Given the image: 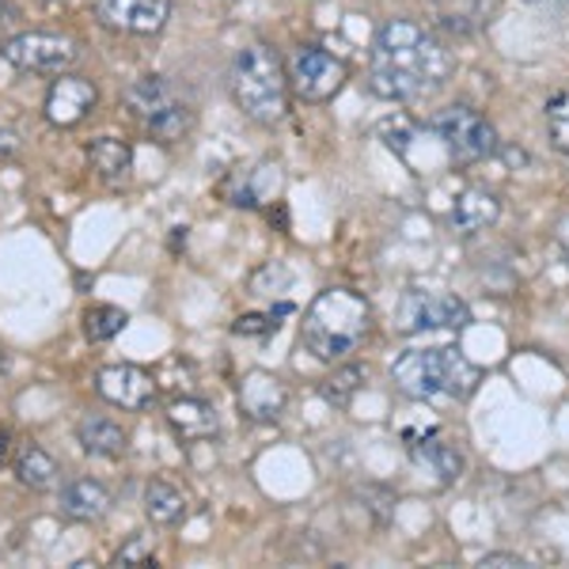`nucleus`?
<instances>
[{"label":"nucleus","instance_id":"obj_13","mask_svg":"<svg viewBox=\"0 0 569 569\" xmlns=\"http://www.w3.org/2000/svg\"><path fill=\"white\" fill-rule=\"evenodd\" d=\"M498 217H501L498 194H493V190H482V187L463 190V194L452 201V213H448V220H452V228L460 236L486 232V228L498 224Z\"/></svg>","mask_w":569,"mask_h":569},{"label":"nucleus","instance_id":"obj_10","mask_svg":"<svg viewBox=\"0 0 569 569\" xmlns=\"http://www.w3.org/2000/svg\"><path fill=\"white\" fill-rule=\"evenodd\" d=\"M99 91L88 77H69V72H58V80L46 91V122L58 126V130H72L96 110Z\"/></svg>","mask_w":569,"mask_h":569},{"label":"nucleus","instance_id":"obj_30","mask_svg":"<svg viewBox=\"0 0 569 569\" xmlns=\"http://www.w3.org/2000/svg\"><path fill=\"white\" fill-rule=\"evenodd\" d=\"M284 311H292V308L281 305L278 311H270V316H240L232 330H236V335H273V330L281 327L278 319L284 316Z\"/></svg>","mask_w":569,"mask_h":569},{"label":"nucleus","instance_id":"obj_23","mask_svg":"<svg viewBox=\"0 0 569 569\" xmlns=\"http://www.w3.org/2000/svg\"><path fill=\"white\" fill-rule=\"evenodd\" d=\"M149 133L156 137L160 144H176V141H182V137L190 133V126H194V110H190L187 103H171V107H163L160 114H152L149 122Z\"/></svg>","mask_w":569,"mask_h":569},{"label":"nucleus","instance_id":"obj_27","mask_svg":"<svg viewBox=\"0 0 569 569\" xmlns=\"http://www.w3.org/2000/svg\"><path fill=\"white\" fill-rule=\"evenodd\" d=\"M547 133H550V144L558 152L569 156V91H558L555 99L547 103Z\"/></svg>","mask_w":569,"mask_h":569},{"label":"nucleus","instance_id":"obj_1","mask_svg":"<svg viewBox=\"0 0 569 569\" xmlns=\"http://www.w3.org/2000/svg\"><path fill=\"white\" fill-rule=\"evenodd\" d=\"M452 72V58L437 42L433 31H426L415 20H388L376 34L369 91L388 103H410L429 91H437Z\"/></svg>","mask_w":569,"mask_h":569},{"label":"nucleus","instance_id":"obj_12","mask_svg":"<svg viewBox=\"0 0 569 569\" xmlns=\"http://www.w3.org/2000/svg\"><path fill=\"white\" fill-rule=\"evenodd\" d=\"M236 399H240V410L251 421H278L289 407V391L273 372H247Z\"/></svg>","mask_w":569,"mask_h":569},{"label":"nucleus","instance_id":"obj_32","mask_svg":"<svg viewBox=\"0 0 569 569\" xmlns=\"http://www.w3.org/2000/svg\"><path fill=\"white\" fill-rule=\"evenodd\" d=\"M12 149H16V133L8 130V126H0V160H4V156L12 152Z\"/></svg>","mask_w":569,"mask_h":569},{"label":"nucleus","instance_id":"obj_5","mask_svg":"<svg viewBox=\"0 0 569 569\" xmlns=\"http://www.w3.org/2000/svg\"><path fill=\"white\" fill-rule=\"evenodd\" d=\"M429 130L445 141L456 163H482L498 152V130L471 107H445L429 118Z\"/></svg>","mask_w":569,"mask_h":569},{"label":"nucleus","instance_id":"obj_11","mask_svg":"<svg viewBox=\"0 0 569 569\" xmlns=\"http://www.w3.org/2000/svg\"><path fill=\"white\" fill-rule=\"evenodd\" d=\"M96 388L99 395L110 402V407H122V410H144L152 407L156 399V376L137 369V365H107L96 376Z\"/></svg>","mask_w":569,"mask_h":569},{"label":"nucleus","instance_id":"obj_22","mask_svg":"<svg viewBox=\"0 0 569 569\" xmlns=\"http://www.w3.org/2000/svg\"><path fill=\"white\" fill-rule=\"evenodd\" d=\"M16 475H20V482L27 486V490L42 493L58 482V460H53L50 452H42V448L27 445L23 456L16 460Z\"/></svg>","mask_w":569,"mask_h":569},{"label":"nucleus","instance_id":"obj_4","mask_svg":"<svg viewBox=\"0 0 569 569\" xmlns=\"http://www.w3.org/2000/svg\"><path fill=\"white\" fill-rule=\"evenodd\" d=\"M232 99L251 122L278 126L289 114V80H284L281 58L262 42H251L232 61Z\"/></svg>","mask_w":569,"mask_h":569},{"label":"nucleus","instance_id":"obj_28","mask_svg":"<svg viewBox=\"0 0 569 569\" xmlns=\"http://www.w3.org/2000/svg\"><path fill=\"white\" fill-rule=\"evenodd\" d=\"M114 566H156V547L149 536H133L130 543L114 555Z\"/></svg>","mask_w":569,"mask_h":569},{"label":"nucleus","instance_id":"obj_2","mask_svg":"<svg viewBox=\"0 0 569 569\" xmlns=\"http://www.w3.org/2000/svg\"><path fill=\"white\" fill-rule=\"evenodd\" d=\"M372 327L369 300L357 297L353 289H323L300 323V342L319 361H342L365 342Z\"/></svg>","mask_w":569,"mask_h":569},{"label":"nucleus","instance_id":"obj_20","mask_svg":"<svg viewBox=\"0 0 569 569\" xmlns=\"http://www.w3.org/2000/svg\"><path fill=\"white\" fill-rule=\"evenodd\" d=\"M88 163L103 179H122L133 163V149H130V141H122V137H99V141L88 144Z\"/></svg>","mask_w":569,"mask_h":569},{"label":"nucleus","instance_id":"obj_21","mask_svg":"<svg viewBox=\"0 0 569 569\" xmlns=\"http://www.w3.org/2000/svg\"><path fill=\"white\" fill-rule=\"evenodd\" d=\"M176 91H171L168 84H163L160 77H144V80H137V84L126 91V103H130V110L137 118H144L149 122L152 114H160L163 107H171L176 103Z\"/></svg>","mask_w":569,"mask_h":569},{"label":"nucleus","instance_id":"obj_26","mask_svg":"<svg viewBox=\"0 0 569 569\" xmlns=\"http://www.w3.org/2000/svg\"><path fill=\"white\" fill-rule=\"evenodd\" d=\"M126 323H130V316H126L122 308L96 305V308H88V316H84V335L91 342H110L114 335H122Z\"/></svg>","mask_w":569,"mask_h":569},{"label":"nucleus","instance_id":"obj_18","mask_svg":"<svg viewBox=\"0 0 569 569\" xmlns=\"http://www.w3.org/2000/svg\"><path fill=\"white\" fill-rule=\"evenodd\" d=\"M110 509V493L103 482L91 479H77L61 490V512L69 520H99Z\"/></svg>","mask_w":569,"mask_h":569},{"label":"nucleus","instance_id":"obj_8","mask_svg":"<svg viewBox=\"0 0 569 569\" xmlns=\"http://www.w3.org/2000/svg\"><path fill=\"white\" fill-rule=\"evenodd\" d=\"M0 58L20 72H66L72 61L80 58L77 42L66 39V34H50V31H27L16 34L0 46Z\"/></svg>","mask_w":569,"mask_h":569},{"label":"nucleus","instance_id":"obj_3","mask_svg":"<svg viewBox=\"0 0 569 569\" xmlns=\"http://www.w3.org/2000/svg\"><path fill=\"white\" fill-rule=\"evenodd\" d=\"M391 380L407 399H471L482 369L460 350H410L391 365Z\"/></svg>","mask_w":569,"mask_h":569},{"label":"nucleus","instance_id":"obj_25","mask_svg":"<svg viewBox=\"0 0 569 569\" xmlns=\"http://www.w3.org/2000/svg\"><path fill=\"white\" fill-rule=\"evenodd\" d=\"M361 383H365L361 365H342V369H335L323 383H319V395H323L330 407H350V399L361 391Z\"/></svg>","mask_w":569,"mask_h":569},{"label":"nucleus","instance_id":"obj_17","mask_svg":"<svg viewBox=\"0 0 569 569\" xmlns=\"http://www.w3.org/2000/svg\"><path fill=\"white\" fill-rule=\"evenodd\" d=\"M144 512H149L152 525L176 528V525L187 520L190 501H187V493H182L179 486H171L163 479H152L149 486H144Z\"/></svg>","mask_w":569,"mask_h":569},{"label":"nucleus","instance_id":"obj_35","mask_svg":"<svg viewBox=\"0 0 569 569\" xmlns=\"http://www.w3.org/2000/svg\"><path fill=\"white\" fill-rule=\"evenodd\" d=\"M8 12H12V4H8V0H0V23H8Z\"/></svg>","mask_w":569,"mask_h":569},{"label":"nucleus","instance_id":"obj_24","mask_svg":"<svg viewBox=\"0 0 569 569\" xmlns=\"http://www.w3.org/2000/svg\"><path fill=\"white\" fill-rule=\"evenodd\" d=\"M486 16H490L486 0H445L440 4V27L452 34H471L475 27L486 23Z\"/></svg>","mask_w":569,"mask_h":569},{"label":"nucleus","instance_id":"obj_9","mask_svg":"<svg viewBox=\"0 0 569 569\" xmlns=\"http://www.w3.org/2000/svg\"><path fill=\"white\" fill-rule=\"evenodd\" d=\"M96 20L118 34H160L171 20V0H96Z\"/></svg>","mask_w":569,"mask_h":569},{"label":"nucleus","instance_id":"obj_7","mask_svg":"<svg viewBox=\"0 0 569 569\" xmlns=\"http://www.w3.org/2000/svg\"><path fill=\"white\" fill-rule=\"evenodd\" d=\"M346 66L323 46H297L289 58V84L305 103H327L346 84Z\"/></svg>","mask_w":569,"mask_h":569},{"label":"nucleus","instance_id":"obj_29","mask_svg":"<svg viewBox=\"0 0 569 569\" xmlns=\"http://www.w3.org/2000/svg\"><path fill=\"white\" fill-rule=\"evenodd\" d=\"M380 137L388 141V149H391V152L407 156L410 141H415V126H410L402 114H399V118H388V122H380Z\"/></svg>","mask_w":569,"mask_h":569},{"label":"nucleus","instance_id":"obj_6","mask_svg":"<svg viewBox=\"0 0 569 569\" xmlns=\"http://www.w3.org/2000/svg\"><path fill=\"white\" fill-rule=\"evenodd\" d=\"M471 323V311L460 297L448 292H421L410 289L395 308V327L402 335H421V330H463Z\"/></svg>","mask_w":569,"mask_h":569},{"label":"nucleus","instance_id":"obj_19","mask_svg":"<svg viewBox=\"0 0 569 569\" xmlns=\"http://www.w3.org/2000/svg\"><path fill=\"white\" fill-rule=\"evenodd\" d=\"M77 440L91 456H122L126 452V429L110 418H84L77 426Z\"/></svg>","mask_w":569,"mask_h":569},{"label":"nucleus","instance_id":"obj_37","mask_svg":"<svg viewBox=\"0 0 569 569\" xmlns=\"http://www.w3.org/2000/svg\"><path fill=\"white\" fill-rule=\"evenodd\" d=\"M531 4H543V0H531Z\"/></svg>","mask_w":569,"mask_h":569},{"label":"nucleus","instance_id":"obj_31","mask_svg":"<svg viewBox=\"0 0 569 569\" xmlns=\"http://www.w3.org/2000/svg\"><path fill=\"white\" fill-rule=\"evenodd\" d=\"M479 566H486V569H528V562L520 555H486Z\"/></svg>","mask_w":569,"mask_h":569},{"label":"nucleus","instance_id":"obj_36","mask_svg":"<svg viewBox=\"0 0 569 569\" xmlns=\"http://www.w3.org/2000/svg\"><path fill=\"white\" fill-rule=\"evenodd\" d=\"M4 365H8V361H4V353H0V372H4Z\"/></svg>","mask_w":569,"mask_h":569},{"label":"nucleus","instance_id":"obj_34","mask_svg":"<svg viewBox=\"0 0 569 569\" xmlns=\"http://www.w3.org/2000/svg\"><path fill=\"white\" fill-rule=\"evenodd\" d=\"M8 460V433H0V463Z\"/></svg>","mask_w":569,"mask_h":569},{"label":"nucleus","instance_id":"obj_16","mask_svg":"<svg viewBox=\"0 0 569 569\" xmlns=\"http://www.w3.org/2000/svg\"><path fill=\"white\" fill-rule=\"evenodd\" d=\"M410 456L418 467H426L429 475H437V482H456L463 475V456L456 445H448L445 437L429 433V437H410Z\"/></svg>","mask_w":569,"mask_h":569},{"label":"nucleus","instance_id":"obj_15","mask_svg":"<svg viewBox=\"0 0 569 569\" xmlns=\"http://www.w3.org/2000/svg\"><path fill=\"white\" fill-rule=\"evenodd\" d=\"M168 426L176 429V437L182 445H198V440L217 437V410L209 407L206 399H194V395H182L168 407Z\"/></svg>","mask_w":569,"mask_h":569},{"label":"nucleus","instance_id":"obj_14","mask_svg":"<svg viewBox=\"0 0 569 569\" xmlns=\"http://www.w3.org/2000/svg\"><path fill=\"white\" fill-rule=\"evenodd\" d=\"M278 194H281V168L270 160H259L247 171H240V176L232 179V190H228L232 206H247V209H259Z\"/></svg>","mask_w":569,"mask_h":569},{"label":"nucleus","instance_id":"obj_33","mask_svg":"<svg viewBox=\"0 0 569 569\" xmlns=\"http://www.w3.org/2000/svg\"><path fill=\"white\" fill-rule=\"evenodd\" d=\"M558 243H562V251H566V262H569V213L558 220Z\"/></svg>","mask_w":569,"mask_h":569}]
</instances>
